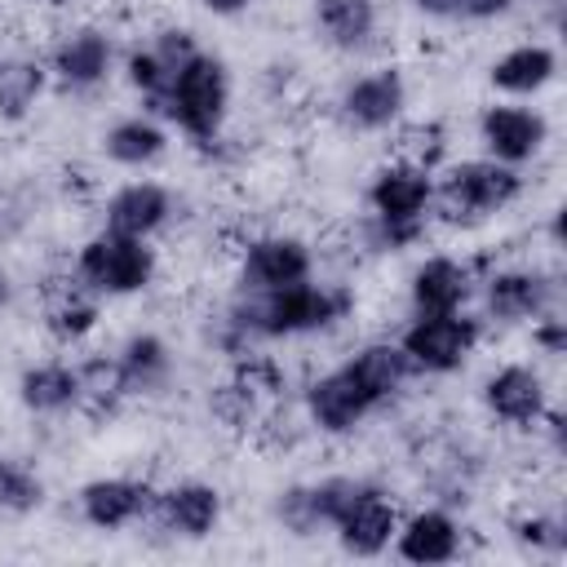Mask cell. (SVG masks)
I'll return each mask as SVG.
<instances>
[{
	"label": "cell",
	"instance_id": "cell-1",
	"mask_svg": "<svg viewBox=\"0 0 567 567\" xmlns=\"http://www.w3.org/2000/svg\"><path fill=\"white\" fill-rule=\"evenodd\" d=\"M354 310V292L341 284H292V288H275V292H244L226 319H221V337L217 346L239 359L248 354L257 341H279V337H306V332H323L332 323H341Z\"/></svg>",
	"mask_w": 567,
	"mask_h": 567
},
{
	"label": "cell",
	"instance_id": "cell-2",
	"mask_svg": "<svg viewBox=\"0 0 567 567\" xmlns=\"http://www.w3.org/2000/svg\"><path fill=\"white\" fill-rule=\"evenodd\" d=\"M372 208V244L403 252L425 235V217L434 208V173L408 159H390L368 182Z\"/></svg>",
	"mask_w": 567,
	"mask_h": 567
},
{
	"label": "cell",
	"instance_id": "cell-3",
	"mask_svg": "<svg viewBox=\"0 0 567 567\" xmlns=\"http://www.w3.org/2000/svg\"><path fill=\"white\" fill-rule=\"evenodd\" d=\"M226 106H230V75H226V62L217 53H190L173 80H168V93H164V120L177 124L190 142L208 146L217 142L221 124H226Z\"/></svg>",
	"mask_w": 567,
	"mask_h": 567
},
{
	"label": "cell",
	"instance_id": "cell-4",
	"mask_svg": "<svg viewBox=\"0 0 567 567\" xmlns=\"http://www.w3.org/2000/svg\"><path fill=\"white\" fill-rule=\"evenodd\" d=\"M151 279H155L151 239H133L102 226L75 248V284L93 297H133Z\"/></svg>",
	"mask_w": 567,
	"mask_h": 567
},
{
	"label": "cell",
	"instance_id": "cell-5",
	"mask_svg": "<svg viewBox=\"0 0 567 567\" xmlns=\"http://www.w3.org/2000/svg\"><path fill=\"white\" fill-rule=\"evenodd\" d=\"M523 195V177L509 164L496 159H461L434 177V204L447 221H483L505 213Z\"/></svg>",
	"mask_w": 567,
	"mask_h": 567
},
{
	"label": "cell",
	"instance_id": "cell-6",
	"mask_svg": "<svg viewBox=\"0 0 567 567\" xmlns=\"http://www.w3.org/2000/svg\"><path fill=\"white\" fill-rule=\"evenodd\" d=\"M478 319H470L465 310H452V315H416L403 337H399V350L408 354L412 372H434V377H447L456 368H465V359L474 354L478 346Z\"/></svg>",
	"mask_w": 567,
	"mask_h": 567
},
{
	"label": "cell",
	"instance_id": "cell-7",
	"mask_svg": "<svg viewBox=\"0 0 567 567\" xmlns=\"http://www.w3.org/2000/svg\"><path fill=\"white\" fill-rule=\"evenodd\" d=\"M332 532H337V545L354 558H377L390 549L394 532H399V505L368 478L354 483V492L346 496L341 514L332 518Z\"/></svg>",
	"mask_w": 567,
	"mask_h": 567
},
{
	"label": "cell",
	"instance_id": "cell-8",
	"mask_svg": "<svg viewBox=\"0 0 567 567\" xmlns=\"http://www.w3.org/2000/svg\"><path fill=\"white\" fill-rule=\"evenodd\" d=\"M310 270H315V252H310L306 239H297V235H261V239L244 244L239 288L244 292H275V288L306 284Z\"/></svg>",
	"mask_w": 567,
	"mask_h": 567
},
{
	"label": "cell",
	"instance_id": "cell-9",
	"mask_svg": "<svg viewBox=\"0 0 567 567\" xmlns=\"http://www.w3.org/2000/svg\"><path fill=\"white\" fill-rule=\"evenodd\" d=\"M403 106H408V84L394 66H377V71L354 75L337 97V115L354 133H381V128L399 124Z\"/></svg>",
	"mask_w": 567,
	"mask_h": 567
},
{
	"label": "cell",
	"instance_id": "cell-10",
	"mask_svg": "<svg viewBox=\"0 0 567 567\" xmlns=\"http://www.w3.org/2000/svg\"><path fill=\"white\" fill-rule=\"evenodd\" d=\"M545 137H549V124L536 106L496 102V106H483V115H478V142H483L487 159H496V164L518 168V164L536 159Z\"/></svg>",
	"mask_w": 567,
	"mask_h": 567
},
{
	"label": "cell",
	"instance_id": "cell-11",
	"mask_svg": "<svg viewBox=\"0 0 567 567\" xmlns=\"http://www.w3.org/2000/svg\"><path fill=\"white\" fill-rule=\"evenodd\" d=\"M372 412H377V399L354 381V372L346 363L306 385V416L319 434H332V439L354 434Z\"/></svg>",
	"mask_w": 567,
	"mask_h": 567
},
{
	"label": "cell",
	"instance_id": "cell-12",
	"mask_svg": "<svg viewBox=\"0 0 567 567\" xmlns=\"http://www.w3.org/2000/svg\"><path fill=\"white\" fill-rule=\"evenodd\" d=\"M75 501H80V518H84L89 527H97V532H124V527L151 518V509H155V487L142 483V478H120V474H111V478H89Z\"/></svg>",
	"mask_w": 567,
	"mask_h": 567
},
{
	"label": "cell",
	"instance_id": "cell-13",
	"mask_svg": "<svg viewBox=\"0 0 567 567\" xmlns=\"http://www.w3.org/2000/svg\"><path fill=\"white\" fill-rule=\"evenodd\" d=\"M483 408L505 421V425H518V430H532L545 421L549 412V390H545V377L532 368V363H505L496 368L487 381H483Z\"/></svg>",
	"mask_w": 567,
	"mask_h": 567
},
{
	"label": "cell",
	"instance_id": "cell-14",
	"mask_svg": "<svg viewBox=\"0 0 567 567\" xmlns=\"http://www.w3.org/2000/svg\"><path fill=\"white\" fill-rule=\"evenodd\" d=\"M111 62H115V44H111V35L102 31V27H75V31H66L58 44H53V53H49V75L62 84V89H71V93H89V89H97L106 75H111Z\"/></svg>",
	"mask_w": 567,
	"mask_h": 567
},
{
	"label": "cell",
	"instance_id": "cell-15",
	"mask_svg": "<svg viewBox=\"0 0 567 567\" xmlns=\"http://www.w3.org/2000/svg\"><path fill=\"white\" fill-rule=\"evenodd\" d=\"M483 301H487V315L501 323H532L554 306V279L532 266L492 270L483 279Z\"/></svg>",
	"mask_w": 567,
	"mask_h": 567
},
{
	"label": "cell",
	"instance_id": "cell-16",
	"mask_svg": "<svg viewBox=\"0 0 567 567\" xmlns=\"http://www.w3.org/2000/svg\"><path fill=\"white\" fill-rule=\"evenodd\" d=\"M151 518L182 536V540H204L213 536L217 518H221V492L213 483H199V478H186V483H173L164 492H155V509Z\"/></svg>",
	"mask_w": 567,
	"mask_h": 567
},
{
	"label": "cell",
	"instance_id": "cell-17",
	"mask_svg": "<svg viewBox=\"0 0 567 567\" xmlns=\"http://www.w3.org/2000/svg\"><path fill=\"white\" fill-rule=\"evenodd\" d=\"M168 217H173V190L151 182V177L124 182L102 208V226L120 230V235H133V239H151L155 230L168 226Z\"/></svg>",
	"mask_w": 567,
	"mask_h": 567
},
{
	"label": "cell",
	"instance_id": "cell-18",
	"mask_svg": "<svg viewBox=\"0 0 567 567\" xmlns=\"http://www.w3.org/2000/svg\"><path fill=\"white\" fill-rule=\"evenodd\" d=\"M394 549L403 563H416V567H439V563H452L461 554V523L439 509V505H425L408 518H399V532H394Z\"/></svg>",
	"mask_w": 567,
	"mask_h": 567
},
{
	"label": "cell",
	"instance_id": "cell-19",
	"mask_svg": "<svg viewBox=\"0 0 567 567\" xmlns=\"http://www.w3.org/2000/svg\"><path fill=\"white\" fill-rule=\"evenodd\" d=\"M470 288H474L470 266L456 261V257H447V252H434V257H425L412 270L408 297H412V310L416 315H452V310H465Z\"/></svg>",
	"mask_w": 567,
	"mask_h": 567
},
{
	"label": "cell",
	"instance_id": "cell-20",
	"mask_svg": "<svg viewBox=\"0 0 567 567\" xmlns=\"http://www.w3.org/2000/svg\"><path fill=\"white\" fill-rule=\"evenodd\" d=\"M115 363L124 377V394H159L173 377V354H168V341L159 332L124 337V346L115 350Z\"/></svg>",
	"mask_w": 567,
	"mask_h": 567
},
{
	"label": "cell",
	"instance_id": "cell-21",
	"mask_svg": "<svg viewBox=\"0 0 567 567\" xmlns=\"http://www.w3.org/2000/svg\"><path fill=\"white\" fill-rule=\"evenodd\" d=\"M346 368H350L354 381L377 399V408L390 403V399L416 377L412 363H408V354L399 350V341H368V346H359V350L346 359Z\"/></svg>",
	"mask_w": 567,
	"mask_h": 567
},
{
	"label": "cell",
	"instance_id": "cell-22",
	"mask_svg": "<svg viewBox=\"0 0 567 567\" xmlns=\"http://www.w3.org/2000/svg\"><path fill=\"white\" fill-rule=\"evenodd\" d=\"M558 75V53L549 44H514L509 53H501L487 71L492 89L509 93V97H532L540 93L549 80Z\"/></svg>",
	"mask_w": 567,
	"mask_h": 567
},
{
	"label": "cell",
	"instance_id": "cell-23",
	"mask_svg": "<svg viewBox=\"0 0 567 567\" xmlns=\"http://www.w3.org/2000/svg\"><path fill=\"white\" fill-rule=\"evenodd\" d=\"M102 151H106V159L111 164H120V168H146V164H155V159H164V151H168V133H164V124L155 120V115H124V120H115L106 133H102Z\"/></svg>",
	"mask_w": 567,
	"mask_h": 567
},
{
	"label": "cell",
	"instance_id": "cell-24",
	"mask_svg": "<svg viewBox=\"0 0 567 567\" xmlns=\"http://www.w3.org/2000/svg\"><path fill=\"white\" fill-rule=\"evenodd\" d=\"M75 368L71 363H27L22 377H18V403L31 412V416H58L66 408H75Z\"/></svg>",
	"mask_w": 567,
	"mask_h": 567
},
{
	"label": "cell",
	"instance_id": "cell-25",
	"mask_svg": "<svg viewBox=\"0 0 567 567\" xmlns=\"http://www.w3.org/2000/svg\"><path fill=\"white\" fill-rule=\"evenodd\" d=\"M315 27L332 49L359 53L377 35V0H315Z\"/></svg>",
	"mask_w": 567,
	"mask_h": 567
},
{
	"label": "cell",
	"instance_id": "cell-26",
	"mask_svg": "<svg viewBox=\"0 0 567 567\" xmlns=\"http://www.w3.org/2000/svg\"><path fill=\"white\" fill-rule=\"evenodd\" d=\"M49 84V66L31 53H4L0 58V120L18 124L35 111L40 93Z\"/></svg>",
	"mask_w": 567,
	"mask_h": 567
},
{
	"label": "cell",
	"instance_id": "cell-27",
	"mask_svg": "<svg viewBox=\"0 0 567 567\" xmlns=\"http://www.w3.org/2000/svg\"><path fill=\"white\" fill-rule=\"evenodd\" d=\"M75 385H80L75 408H84L89 416H111V412L128 399V394H124V377H120L115 354H111V359L97 354V359L75 363Z\"/></svg>",
	"mask_w": 567,
	"mask_h": 567
},
{
	"label": "cell",
	"instance_id": "cell-28",
	"mask_svg": "<svg viewBox=\"0 0 567 567\" xmlns=\"http://www.w3.org/2000/svg\"><path fill=\"white\" fill-rule=\"evenodd\" d=\"M44 328H49L53 341L80 346V341L97 328V297L84 292L80 284H75V288H62V292L49 301V310H44Z\"/></svg>",
	"mask_w": 567,
	"mask_h": 567
},
{
	"label": "cell",
	"instance_id": "cell-29",
	"mask_svg": "<svg viewBox=\"0 0 567 567\" xmlns=\"http://www.w3.org/2000/svg\"><path fill=\"white\" fill-rule=\"evenodd\" d=\"M44 505V478L22 456H0V514H35Z\"/></svg>",
	"mask_w": 567,
	"mask_h": 567
},
{
	"label": "cell",
	"instance_id": "cell-30",
	"mask_svg": "<svg viewBox=\"0 0 567 567\" xmlns=\"http://www.w3.org/2000/svg\"><path fill=\"white\" fill-rule=\"evenodd\" d=\"M124 75H128L133 93L142 97L146 115H159V111H164V93H168V80H173V71H168V66L155 58V49H151V44H137V49H128V58H124Z\"/></svg>",
	"mask_w": 567,
	"mask_h": 567
},
{
	"label": "cell",
	"instance_id": "cell-31",
	"mask_svg": "<svg viewBox=\"0 0 567 567\" xmlns=\"http://www.w3.org/2000/svg\"><path fill=\"white\" fill-rule=\"evenodd\" d=\"M208 412H213L221 425H230V430H252V425L261 421V394H252L239 377H230V381H221V385L208 394Z\"/></svg>",
	"mask_w": 567,
	"mask_h": 567
},
{
	"label": "cell",
	"instance_id": "cell-32",
	"mask_svg": "<svg viewBox=\"0 0 567 567\" xmlns=\"http://www.w3.org/2000/svg\"><path fill=\"white\" fill-rule=\"evenodd\" d=\"M443 146H447V133H443L439 120H416V124H408V128L399 133V159L421 164V168H430V173H434V164L443 159Z\"/></svg>",
	"mask_w": 567,
	"mask_h": 567
},
{
	"label": "cell",
	"instance_id": "cell-33",
	"mask_svg": "<svg viewBox=\"0 0 567 567\" xmlns=\"http://www.w3.org/2000/svg\"><path fill=\"white\" fill-rule=\"evenodd\" d=\"M509 532H514V540H518L523 549H536V554H558L563 540H567L558 514H523V518H514Z\"/></svg>",
	"mask_w": 567,
	"mask_h": 567
},
{
	"label": "cell",
	"instance_id": "cell-34",
	"mask_svg": "<svg viewBox=\"0 0 567 567\" xmlns=\"http://www.w3.org/2000/svg\"><path fill=\"white\" fill-rule=\"evenodd\" d=\"M532 341H536V350L549 354V359L567 354V319H558L554 310H545L540 319H532Z\"/></svg>",
	"mask_w": 567,
	"mask_h": 567
},
{
	"label": "cell",
	"instance_id": "cell-35",
	"mask_svg": "<svg viewBox=\"0 0 567 567\" xmlns=\"http://www.w3.org/2000/svg\"><path fill=\"white\" fill-rule=\"evenodd\" d=\"M412 9H421L425 18H443V22L465 18V0H412Z\"/></svg>",
	"mask_w": 567,
	"mask_h": 567
},
{
	"label": "cell",
	"instance_id": "cell-36",
	"mask_svg": "<svg viewBox=\"0 0 567 567\" xmlns=\"http://www.w3.org/2000/svg\"><path fill=\"white\" fill-rule=\"evenodd\" d=\"M518 0H465V18H474V22H492V18H501V13H509Z\"/></svg>",
	"mask_w": 567,
	"mask_h": 567
},
{
	"label": "cell",
	"instance_id": "cell-37",
	"mask_svg": "<svg viewBox=\"0 0 567 567\" xmlns=\"http://www.w3.org/2000/svg\"><path fill=\"white\" fill-rule=\"evenodd\" d=\"M199 4H204L213 18H235V13H244L252 0H199Z\"/></svg>",
	"mask_w": 567,
	"mask_h": 567
},
{
	"label": "cell",
	"instance_id": "cell-38",
	"mask_svg": "<svg viewBox=\"0 0 567 567\" xmlns=\"http://www.w3.org/2000/svg\"><path fill=\"white\" fill-rule=\"evenodd\" d=\"M4 306H9V275L0 270V310H4Z\"/></svg>",
	"mask_w": 567,
	"mask_h": 567
},
{
	"label": "cell",
	"instance_id": "cell-39",
	"mask_svg": "<svg viewBox=\"0 0 567 567\" xmlns=\"http://www.w3.org/2000/svg\"><path fill=\"white\" fill-rule=\"evenodd\" d=\"M49 4H71V0H49Z\"/></svg>",
	"mask_w": 567,
	"mask_h": 567
}]
</instances>
